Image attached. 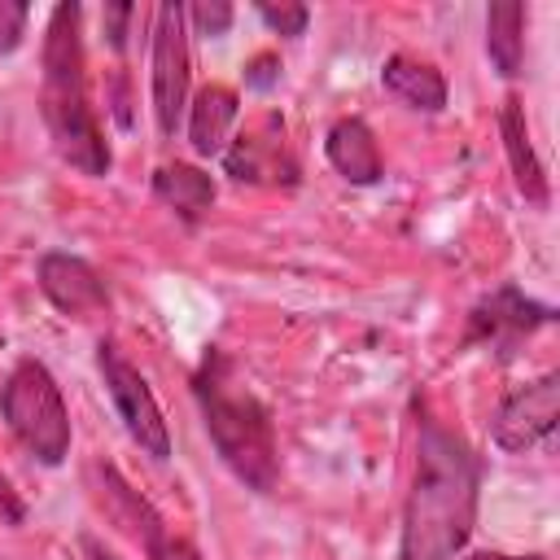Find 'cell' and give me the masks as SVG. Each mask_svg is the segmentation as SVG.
Masks as SVG:
<instances>
[{
  "instance_id": "4",
  "label": "cell",
  "mask_w": 560,
  "mask_h": 560,
  "mask_svg": "<svg viewBox=\"0 0 560 560\" xmlns=\"http://www.w3.org/2000/svg\"><path fill=\"white\" fill-rule=\"evenodd\" d=\"M0 416L9 433L48 468H57L70 455V411L52 381V372L39 359H22L4 389H0Z\"/></svg>"
},
{
  "instance_id": "7",
  "label": "cell",
  "mask_w": 560,
  "mask_h": 560,
  "mask_svg": "<svg viewBox=\"0 0 560 560\" xmlns=\"http://www.w3.org/2000/svg\"><path fill=\"white\" fill-rule=\"evenodd\" d=\"M556 420H560V372H542L538 381H525V385L503 394L494 424H490V438L499 451L525 455L551 438Z\"/></svg>"
},
{
  "instance_id": "8",
  "label": "cell",
  "mask_w": 560,
  "mask_h": 560,
  "mask_svg": "<svg viewBox=\"0 0 560 560\" xmlns=\"http://www.w3.org/2000/svg\"><path fill=\"white\" fill-rule=\"evenodd\" d=\"M542 324H551V306L525 298L516 284H503V289H494L490 298H481L468 311L464 346H494L499 354H508L521 337L538 332Z\"/></svg>"
},
{
  "instance_id": "13",
  "label": "cell",
  "mask_w": 560,
  "mask_h": 560,
  "mask_svg": "<svg viewBox=\"0 0 560 560\" xmlns=\"http://www.w3.org/2000/svg\"><path fill=\"white\" fill-rule=\"evenodd\" d=\"M223 166L241 184H267V179H298V166L284 153V136H241L232 149H223Z\"/></svg>"
},
{
  "instance_id": "22",
  "label": "cell",
  "mask_w": 560,
  "mask_h": 560,
  "mask_svg": "<svg viewBox=\"0 0 560 560\" xmlns=\"http://www.w3.org/2000/svg\"><path fill=\"white\" fill-rule=\"evenodd\" d=\"M144 551H149V560H201V556H197V547H192V542H184V538H175L171 529H162Z\"/></svg>"
},
{
  "instance_id": "20",
  "label": "cell",
  "mask_w": 560,
  "mask_h": 560,
  "mask_svg": "<svg viewBox=\"0 0 560 560\" xmlns=\"http://www.w3.org/2000/svg\"><path fill=\"white\" fill-rule=\"evenodd\" d=\"M22 31H26V4L0 0V52H13L22 44Z\"/></svg>"
},
{
  "instance_id": "12",
  "label": "cell",
  "mask_w": 560,
  "mask_h": 560,
  "mask_svg": "<svg viewBox=\"0 0 560 560\" xmlns=\"http://www.w3.org/2000/svg\"><path fill=\"white\" fill-rule=\"evenodd\" d=\"M241 114V101L232 88L223 83H210L197 92V101L188 105V144L201 153V158H214L228 149V131Z\"/></svg>"
},
{
  "instance_id": "9",
  "label": "cell",
  "mask_w": 560,
  "mask_h": 560,
  "mask_svg": "<svg viewBox=\"0 0 560 560\" xmlns=\"http://www.w3.org/2000/svg\"><path fill=\"white\" fill-rule=\"evenodd\" d=\"M39 289L70 319H92V315H101L109 306V289L96 276V267L74 258V254H66V249H48L39 258Z\"/></svg>"
},
{
  "instance_id": "17",
  "label": "cell",
  "mask_w": 560,
  "mask_h": 560,
  "mask_svg": "<svg viewBox=\"0 0 560 560\" xmlns=\"http://www.w3.org/2000/svg\"><path fill=\"white\" fill-rule=\"evenodd\" d=\"M486 52L503 79L521 74L525 61V4L521 0H499L486 13Z\"/></svg>"
},
{
  "instance_id": "16",
  "label": "cell",
  "mask_w": 560,
  "mask_h": 560,
  "mask_svg": "<svg viewBox=\"0 0 560 560\" xmlns=\"http://www.w3.org/2000/svg\"><path fill=\"white\" fill-rule=\"evenodd\" d=\"M153 197L166 201L184 223H197L214 206V179L201 166L171 162V166H158L153 171Z\"/></svg>"
},
{
  "instance_id": "10",
  "label": "cell",
  "mask_w": 560,
  "mask_h": 560,
  "mask_svg": "<svg viewBox=\"0 0 560 560\" xmlns=\"http://www.w3.org/2000/svg\"><path fill=\"white\" fill-rule=\"evenodd\" d=\"M499 136H503V153H508V166H512V179H516L521 197L542 210L551 201V188H547V171H542V162H538V153L529 144L521 96H503V105H499Z\"/></svg>"
},
{
  "instance_id": "11",
  "label": "cell",
  "mask_w": 560,
  "mask_h": 560,
  "mask_svg": "<svg viewBox=\"0 0 560 560\" xmlns=\"http://www.w3.org/2000/svg\"><path fill=\"white\" fill-rule=\"evenodd\" d=\"M324 153L332 162V171L350 184H376L385 175V162H381V149H376V136L363 118H337L324 136Z\"/></svg>"
},
{
  "instance_id": "1",
  "label": "cell",
  "mask_w": 560,
  "mask_h": 560,
  "mask_svg": "<svg viewBox=\"0 0 560 560\" xmlns=\"http://www.w3.org/2000/svg\"><path fill=\"white\" fill-rule=\"evenodd\" d=\"M477 490L481 464L468 442L424 416L416 433V477L402 508L398 560H455L477 525Z\"/></svg>"
},
{
  "instance_id": "18",
  "label": "cell",
  "mask_w": 560,
  "mask_h": 560,
  "mask_svg": "<svg viewBox=\"0 0 560 560\" xmlns=\"http://www.w3.org/2000/svg\"><path fill=\"white\" fill-rule=\"evenodd\" d=\"M258 18H262L276 35H289V39H293V35H302V31H306L311 9H306V4H289V0H284V4H258Z\"/></svg>"
},
{
  "instance_id": "24",
  "label": "cell",
  "mask_w": 560,
  "mask_h": 560,
  "mask_svg": "<svg viewBox=\"0 0 560 560\" xmlns=\"http://www.w3.org/2000/svg\"><path fill=\"white\" fill-rule=\"evenodd\" d=\"M0 521H9V525H18L22 521V503H18V494L9 490V481L0 477Z\"/></svg>"
},
{
  "instance_id": "21",
  "label": "cell",
  "mask_w": 560,
  "mask_h": 560,
  "mask_svg": "<svg viewBox=\"0 0 560 560\" xmlns=\"http://www.w3.org/2000/svg\"><path fill=\"white\" fill-rule=\"evenodd\" d=\"M280 83V57L276 52H258V57H249V66H245V88H254V92H271Z\"/></svg>"
},
{
  "instance_id": "14",
  "label": "cell",
  "mask_w": 560,
  "mask_h": 560,
  "mask_svg": "<svg viewBox=\"0 0 560 560\" xmlns=\"http://www.w3.org/2000/svg\"><path fill=\"white\" fill-rule=\"evenodd\" d=\"M381 83L389 96H398L402 105L411 109H424V114H438L446 105V79L438 66L420 61V57H407V52H394L385 66H381Z\"/></svg>"
},
{
  "instance_id": "3",
  "label": "cell",
  "mask_w": 560,
  "mask_h": 560,
  "mask_svg": "<svg viewBox=\"0 0 560 560\" xmlns=\"http://www.w3.org/2000/svg\"><path fill=\"white\" fill-rule=\"evenodd\" d=\"M192 394H197V407H201V420H206V433H210L219 459L232 468L236 481L267 494L280 477L276 429H271L267 407L249 389H236L232 368L219 350L206 354L201 372L192 376Z\"/></svg>"
},
{
  "instance_id": "23",
  "label": "cell",
  "mask_w": 560,
  "mask_h": 560,
  "mask_svg": "<svg viewBox=\"0 0 560 560\" xmlns=\"http://www.w3.org/2000/svg\"><path fill=\"white\" fill-rule=\"evenodd\" d=\"M131 18H136L131 4H105L101 22H105V35H109V48H114V52H122V44H127V22H131Z\"/></svg>"
},
{
  "instance_id": "6",
  "label": "cell",
  "mask_w": 560,
  "mask_h": 560,
  "mask_svg": "<svg viewBox=\"0 0 560 560\" xmlns=\"http://www.w3.org/2000/svg\"><path fill=\"white\" fill-rule=\"evenodd\" d=\"M96 363H101L105 389H109V398H114V407H118V416H122L131 442H136L144 455L166 459V455H171V429H166V420H162V407H158L149 381L122 359V350H118L114 341H101V346H96Z\"/></svg>"
},
{
  "instance_id": "19",
  "label": "cell",
  "mask_w": 560,
  "mask_h": 560,
  "mask_svg": "<svg viewBox=\"0 0 560 560\" xmlns=\"http://www.w3.org/2000/svg\"><path fill=\"white\" fill-rule=\"evenodd\" d=\"M184 18H192V26H197V35H228V26H232V4H223V0H210V4H192V9H184Z\"/></svg>"
},
{
  "instance_id": "5",
  "label": "cell",
  "mask_w": 560,
  "mask_h": 560,
  "mask_svg": "<svg viewBox=\"0 0 560 560\" xmlns=\"http://www.w3.org/2000/svg\"><path fill=\"white\" fill-rule=\"evenodd\" d=\"M188 35H184V4L166 0L153 13V52H149V92L153 118L162 136H175L184 105H188Z\"/></svg>"
},
{
  "instance_id": "15",
  "label": "cell",
  "mask_w": 560,
  "mask_h": 560,
  "mask_svg": "<svg viewBox=\"0 0 560 560\" xmlns=\"http://www.w3.org/2000/svg\"><path fill=\"white\" fill-rule=\"evenodd\" d=\"M96 477H101V499H105L109 516H114L140 547H149V542L166 529V521L158 516V508H153L140 490H131L114 464H96Z\"/></svg>"
},
{
  "instance_id": "25",
  "label": "cell",
  "mask_w": 560,
  "mask_h": 560,
  "mask_svg": "<svg viewBox=\"0 0 560 560\" xmlns=\"http://www.w3.org/2000/svg\"><path fill=\"white\" fill-rule=\"evenodd\" d=\"M83 551H88V560H118V556H114V551H109L101 538H92V534L83 538Z\"/></svg>"
},
{
  "instance_id": "26",
  "label": "cell",
  "mask_w": 560,
  "mask_h": 560,
  "mask_svg": "<svg viewBox=\"0 0 560 560\" xmlns=\"http://www.w3.org/2000/svg\"><path fill=\"white\" fill-rule=\"evenodd\" d=\"M472 560H512V556H472ZM525 560H538V556H525Z\"/></svg>"
},
{
  "instance_id": "2",
  "label": "cell",
  "mask_w": 560,
  "mask_h": 560,
  "mask_svg": "<svg viewBox=\"0 0 560 560\" xmlns=\"http://www.w3.org/2000/svg\"><path fill=\"white\" fill-rule=\"evenodd\" d=\"M44 127L61 162L79 175H109V144L88 101V57H83V9L57 4L44 26V92H39Z\"/></svg>"
}]
</instances>
